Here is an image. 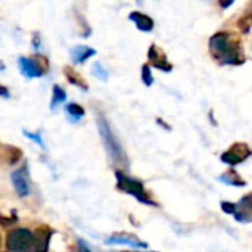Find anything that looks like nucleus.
<instances>
[{"instance_id":"c85d7f7f","label":"nucleus","mask_w":252,"mask_h":252,"mask_svg":"<svg viewBox=\"0 0 252 252\" xmlns=\"http://www.w3.org/2000/svg\"><path fill=\"white\" fill-rule=\"evenodd\" d=\"M157 123H158V124H161V126H162V127H164L165 130H170V127H168V126H167V124H165V123H164V121H162L161 118H158V120H157Z\"/></svg>"},{"instance_id":"393cba45","label":"nucleus","mask_w":252,"mask_h":252,"mask_svg":"<svg viewBox=\"0 0 252 252\" xmlns=\"http://www.w3.org/2000/svg\"><path fill=\"white\" fill-rule=\"evenodd\" d=\"M75 252H92L89 245L83 241V239H78L77 241V248H75Z\"/></svg>"},{"instance_id":"a211bd4d","label":"nucleus","mask_w":252,"mask_h":252,"mask_svg":"<svg viewBox=\"0 0 252 252\" xmlns=\"http://www.w3.org/2000/svg\"><path fill=\"white\" fill-rule=\"evenodd\" d=\"M4 149H6L7 162H9L10 165H15V164H18V162L21 161V158H22V151H21L19 148H16V146H10V145H6V146H4Z\"/></svg>"},{"instance_id":"5701e85b","label":"nucleus","mask_w":252,"mask_h":252,"mask_svg":"<svg viewBox=\"0 0 252 252\" xmlns=\"http://www.w3.org/2000/svg\"><path fill=\"white\" fill-rule=\"evenodd\" d=\"M16 221H18L16 211H12V216H10V217H3V216H0V224H1L3 227L10 226V224H15Z\"/></svg>"},{"instance_id":"b1692460","label":"nucleus","mask_w":252,"mask_h":252,"mask_svg":"<svg viewBox=\"0 0 252 252\" xmlns=\"http://www.w3.org/2000/svg\"><path fill=\"white\" fill-rule=\"evenodd\" d=\"M221 210L226 213V214H232L235 213V204L233 202H229V201H223L221 202Z\"/></svg>"},{"instance_id":"412c9836","label":"nucleus","mask_w":252,"mask_h":252,"mask_svg":"<svg viewBox=\"0 0 252 252\" xmlns=\"http://www.w3.org/2000/svg\"><path fill=\"white\" fill-rule=\"evenodd\" d=\"M142 81L146 87H151L154 84V75H152L151 66L148 63L142 65Z\"/></svg>"},{"instance_id":"1a4fd4ad","label":"nucleus","mask_w":252,"mask_h":252,"mask_svg":"<svg viewBox=\"0 0 252 252\" xmlns=\"http://www.w3.org/2000/svg\"><path fill=\"white\" fill-rule=\"evenodd\" d=\"M148 59H149L151 65H154L155 68H158L162 72H171L173 71V63L168 61L165 52L159 46H157L155 43H152L149 50H148Z\"/></svg>"},{"instance_id":"39448f33","label":"nucleus","mask_w":252,"mask_h":252,"mask_svg":"<svg viewBox=\"0 0 252 252\" xmlns=\"http://www.w3.org/2000/svg\"><path fill=\"white\" fill-rule=\"evenodd\" d=\"M18 66L21 74L25 78H40L44 74H47L50 63L49 59L43 55H34L30 58L19 56L18 58Z\"/></svg>"},{"instance_id":"20e7f679","label":"nucleus","mask_w":252,"mask_h":252,"mask_svg":"<svg viewBox=\"0 0 252 252\" xmlns=\"http://www.w3.org/2000/svg\"><path fill=\"white\" fill-rule=\"evenodd\" d=\"M6 248L9 252H35L34 233L25 227H16L6 236Z\"/></svg>"},{"instance_id":"ddd939ff","label":"nucleus","mask_w":252,"mask_h":252,"mask_svg":"<svg viewBox=\"0 0 252 252\" xmlns=\"http://www.w3.org/2000/svg\"><path fill=\"white\" fill-rule=\"evenodd\" d=\"M97 52L90 47V46H84V44H80V46H74L71 49V59L74 63H84L87 59H90L92 56H94Z\"/></svg>"},{"instance_id":"9d476101","label":"nucleus","mask_w":252,"mask_h":252,"mask_svg":"<svg viewBox=\"0 0 252 252\" xmlns=\"http://www.w3.org/2000/svg\"><path fill=\"white\" fill-rule=\"evenodd\" d=\"M252 195L248 193L238 204H235V213L233 217L241 224H250L252 221Z\"/></svg>"},{"instance_id":"6ab92c4d","label":"nucleus","mask_w":252,"mask_h":252,"mask_svg":"<svg viewBox=\"0 0 252 252\" xmlns=\"http://www.w3.org/2000/svg\"><path fill=\"white\" fill-rule=\"evenodd\" d=\"M92 74L97 78V80H100V81H108V78H109V71L103 66V63L102 62H99V61H96L93 65H92Z\"/></svg>"},{"instance_id":"c756f323","label":"nucleus","mask_w":252,"mask_h":252,"mask_svg":"<svg viewBox=\"0 0 252 252\" xmlns=\"http://www.w3.org/2000/svg\"><path fill=\"white\" fill-rule=\"evenodd\" d=\"M3 68H4V65H3V63L0 62V71H3Z\"/></svg>"},{"instance_id":"aec40b11","label":"nucleus","mask_w":252,"mask_h":252,"mask_svg":"<svg viewBox=\"0 0 252 252\" xmlns=\"http://www.w3.org/2000/svg\"><path fill=\"white\" fill-rule=\"evenodd\" d=\"M251 24H252V15L251 12H247L239 21H238V27L241 28V31L242 32H245V34H248L250 32V30H251Z\"/></svg>"},{"instance_id":"7c9ffc66","label":"nucleus","mask_w":252,"mask_h":252,"mask_svg":"<svg viewBox=\"0 0 252 252\" xmlns=\"http://www.w3.org/2000/svg\"><path fill=\"white\" fill-rule=\"evenodd\" d=\"M0 247H1V236H0Z\"/></svg>"},{"instance_id":"bb28decb","label":"nucleus","mask_w":252,"mask_h":252,"mask_svg":"<svg viewBox=\"0 0 252 252\" xmlns=\"http://www.w3.org/2000/svg\"><path fill=\"white\" fill-rule=\"evenodd\" d=\"M32 44H34V47H35V49H38V46H40V35H38V34H34Z\"/></svg>"},{"instance_id":"0eeeda50","label":"nucleus","mask_w":252,"mask_h":252,"mask_svg":"<svg viewBox=\"0 0 252 252\" xmlns=\"http://www.w3.org/2000/svg\"><path fill=\"white\" fill-rule=\"evenodd\" d=\"M10 180L13 189L19 198H27L31 193V183H30V168L28 162H24L10 174Z\"/></svg>"},{"instance_id":"2f4dec72","label":"nucleus","mask_w":252,"mask_h":252,"mask_svg":"<svg viewBox=\"0 0 252 252\" xmlns=\"http://www.w3.org/2000/svg\"><path fill=\"white\" fill-rule=\"evenodd\" d=\"M123 252H136V251H123Z\"/></svg>"},{"instance_id":"a878e982","label":"nucleus","mask_w":252,"mask_h":252,"mask_svg":"<svg viewBox=\"0 0 252 252\" xmlns=\"http://www.w3.org/2000/svg\"><path fill=\"white\" fill-rule=\"evenodd\" d=\"M0 97H4V99L10 97V90L6 86H1V84H0Z\"/></svg>"},{"instance_id":"f257e3e1","label":"nucleus","mask_w":252,"mask_h":252,"mask_svg":"<svg viewBox=\"0 0 252 252\" xmlns=\"http://www.w3.org/2000/svg\"><path fill=\"white\" fill-rule=\"evenodd\" d=\"M208 50L211 58L220 65L239 66L247 61L241 38L227 31L213 34L208 40Z\"/></svg>"},{"instance_id":"7ed1b4c3","label":"nucleus","mask_w":252,"mask_h":252,"mask_svg":"<svg viewBox=\"0 0 252 252\" xmlns=\"http://www.w3.org/2000/svg\"><path fill=\"white\" fill-rule=\"evenodd\" d=\"M115 179H117V189L120 192H124V193L133 196L136 201H139L143 205H151V207H157L158 205V202H155L149 196V193L145 189V185L140 180L127 176L121 170H117L115 171Z\"/></svg>"},{"instance_id":"f8f14e48","label":"nucleus","mask_w":252,"mask_h":252,"mask_svg":"<svg viewBox=\"0 0 252 252\" xmlns=\"http://www.w3.org/2000/svg\"><path fill=\"white\" fill-rule=\"evenodd\" d=\"M128 19L131 22H134L136 28L139 31H143V32H151L155 27V22L151 16L139 12V10H134V12H130L128 13Z\"/></svg>"},{"instance_id":"9b49d317","label":"nucleus","mask_w":252,"mask_h":252,"mask_svg":"<svg viewBox=\"0 0 252 252\" xmlns=\"http://www.w3.org/2000/svg\"><path fill=\"white\" fill-rule=\"evenodd\" d=\"M52 235H53V230L47 224H40L35 229V232H34L35 252H49V245H50Z\"/></svg>"},{"instance_id":"4be33fe9","label":"nucleus","mask_w":252,"mask_h":252,"mask_svg":"<svg viewBox=\"0 0 252 252\" xmlns=\"http://www.w3.org/2000/svg\"><path fill=\"white\" fill-rule=\"evenodd\" d=\"M22 134L25 136V137H28V139H31L34 143H37L38 146H41V148H44V143H43V137H41V134H40V131H37V133H31V131H27V130H22Z\"/></svg>"},{"instance_id":"4468645a","label":"nucleus","mask_w":252,"mask_h":252,"mask_svg":"<svg viewBox=\"0 0 252 252\" xmlns=\"http://www.w3.org/2000/svg\"><path fill=\"white\" fill-rule=\"evenodd\" d=\"M219 182H221L223 185H227V186H233V188H245L247 186V182L241 177V174H238L233 168L232 170H227L226 173L220 174L217 177Z\"/></svg>"},{"instance_id":"6e6552de","label":"nucleus","mask_w":252,"mask_h":252,"mask_svg":"<svg viewBox=\"0 0 252 252\" xmlns=\"http://www.w3.org/2000/svg\"><path fill=\"white\" fill-rule=\"evenodd\" d=\"M105 244L106 245H127L134 250H148L149 248V245L146 242L140 241L136 235L127 233V232H118V233L111 235L105 241Z\"/></svg>"},{"instance_id":"cd10ccee","label":"nucleus","mask_w":252,"mask_h":252,"mask_svg":"<svg viewBox=\"0 0 252 252\" xmlns=\"http://www.w3.org/2000/svg\"><path fill=\"white\" fill-rule=\"evenodd\" d=\"M219 3H220V6H221L223 9H226V7H229V6L233 4V0H229V1H223V0H221V1H219Z\"/></svg>"},{"instance_id":"f03ea898","label":"nucleus","mask_w":252,"mask_h":252,"mask_svg":"<svg viewBox=\"0 0 252 252\" xmlns=\"http://www.w3.org/2000/svg\"><path fill=\"white\" fill-rule=\"evenodd\" d=\"M96 124H97V130H99V134H100V137L103 140V146L106 149V154H108L109 159L112 161V164L115 167H121L124 171H127L130 168L128 155H127L126 149L123 148L121 142L118 140L117 134L111 128L108 120L102 114H99L96 117Z\"/></svg>"},{"instance_id":"2eb2a0df","label":"nucleus","mask_w":252,"mask_h":252,"mask_svg":"<svg viewBox=\"0 0 252 252\" xmlns=\"http://www.w3.org/2000/svg\"><path fill=\"white\" fill-rule=\"evenodd\" d=\"M63 74H65V78L68 80L69 84L72 86H77L78 89H81L83 92H87L89 90V84L86 83V80L71 66H63Z\"/></svg>"},{"instance_id":"f3484780","label":"nucleus","mask_w":252,"mask_h":252,"mask_svg":"<svg viewBox=\"0 0 252 252\" xmlns=\"http://www.w3.org/2000/svg\"><path fill=\"white\" fill-rule=\"evenodd\" d=\"M65 112L71 118V121H75V123L80 121L84 117V114H86L84 108L81 105H78V103H68L65 106Z\"/></svg>"},{"instance_id":"423d86ee","label":"nucleus","mask_w":252,"mask_h":252,"mask_svg":"<svg viewBox=\"0 0 252 252\" xmlns=\"http://www.w3.org/2000/svg\"><path fill=\"white\" fill-rule=\"evenodd\" d=\"M251 148L248 143L245 142H236L233 143L227 151H224L220 157L221 162L230 165V167H236L242 162H245L250 157H251Z\"/></svg>"},{"instance_id":"dca6fc26","label":"nucleus","mask_w":252,"mask_h":252,"mask_svg":"<svg viewBox=\"0 0 252 252\" xmlns=\"http://www.w3.org/2000/svg\"><path fill=\"white\" fill-rule=\"evenodd\" d=\"M66 100V92L59 86V84H53L52 89V100H50V109H55L58 105L63 103Z\"/></svg>"}]
</instances>
